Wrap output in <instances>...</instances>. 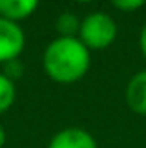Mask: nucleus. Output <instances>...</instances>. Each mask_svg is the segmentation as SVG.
I'll return each instance as SVG.
<instances>
[{
  "instance_id": "1",
  "label": "nucleus",
  "mask_w": 146,
  "mask_h": 148,
  "mask_svg": "<svg viewBox=\"0 0 146 148\" xmlns=\"http://www.w3.org/2000/svg\"><path fill=\"white\" fill-rule=\"evenodd\" d=\"M43 69L55 83L71 84L90 69V51L79 38H56L45 47Z\"/></svg>"
},
{
  "instance_id": "2",
  "label": "nucleus",
  "mask_w": 146,
  "mask_h": 148,
  "mask_svg": "<svg viewBox=\"0 0 146 148\" xmlns=\"http://www.w3.org/2000/svg\"><path fill=\"white\" fill-rule=\"evenodd\" d=\"M116 36L118 25L105 11H94L81 21L79 40L88 51H101L111 47Z\"/></svg>"
},
{
  "instance_id": "3",
  "label": "nucleus",
  "mask_w": 146,
  "mask_h": 148,
  "mask_svg": "<svg viewBox=\"0 0 146 148\" xmlns=\"http://www.w3.org/2000/svg\"><path fill=\"white\" fill-rule=\"evenodd\" d=\"M26 38L17 23L0 17V64L17 60L25 49Z\"/></svg>"
},
{
  "instance_id": "4",
  "label": "nucleus",
  "mask_w": 146,
  "mask_h": 148,
  "mask_svg": "<svg viewBox=\"0 0 146 148\" xmlns=\"http://www.w3.org/2000/svg\"><path fill=\"white\" fill-rule=\"evenodd\" d=\"M47 148H98V143L83 127H66L53 135Z\"/></svg>"
},
{
  "instance_id": "5",
  "label": "nucleus",
  "mask_w": 146,
  "mask_h": 148,
  "mask_svg": "<svg viewBox=\"0 0 146 148\" xmlns=\"http://www.w3.org/2000/svg\"><path fill=\"white\" fill-rule=\"evenodd\" d=\"M126 103L137 114H146V69L135 73L126 86Z\"/></svg>"
},
{
  "instance_id": "6",
  "label": "nucleus",
  "mask_w": 146,
  "mask_h": 148,
  "mask_svg": "<svg viewBox=\"0 0 146 148\" xmlns=\"http://www.w3.org/2000/svg\"><path fill=\"white\" fill-rule=\"evenodd\" d=\"M38 6L36 0H0V17L19 25V21L28 19Z\"/></svg>"
},
{
  "instance_id": "7",
  "label": "nucleus",
  "mask_w": 146,
  "mask_h": 148,
  "mask_svg": "<svg viewBox=\"0 0 146 148\" xmlns=\"http://www.w3.org/2000/svg\"><path fill=\"white\" fill-rule=\"evenodd\" d=\"M81 28V21L73 11H64L56 19V32L60 38H77Z\"/></svg>"
},
{
  "instance_id": "8",
  "label": "nucleus",
  "mask_w": 146,
  "mask_h": 148,
  "mask_svg": "<svg viewBox=\"0 0 146 148\" xmlns=\"http://www.w3.org/2000/svg\"><path fill=\"white\" fill-rule=\"evenodd\" d=\"M15 103V83L0 73V114L10 111Z\"/></svg>"
},
{
  "instance_id": "9",
  "label": "nucleus",
  "mask_w": 146,
  "mask_h": 148,
  "mask_svg": "<svg viewBox=\"0 0 146 148\" xmlns=\"http://www.w3.org/2000/svg\"><path fill=\"white\" fill-rule=\"evenodd\" d=\"M2 75H6L8 79H11L15 83V79H19V77L23 75V64L21 60H10L6 62V64H2Z\"/></svg>"
},
{
  "instance_id": "10",
  "label": "nucleus",
  "mask_w": 146,
  "mask_h": 148,
  "mask_svg": "<svg viewBox=\"0 0 146 148\" xmlns=\"http://www.w3.org/2000/svg\"><path fill=\"white\" fill-rule=\"evenodd\" d=\"M144 2L143 0H114L113 8H116L118 11H124V13H129V11H135L139 8H143Z\"/></svg>"
},
{
  "instance_id": "11",
  "label": "nucleus",
  "mask_w": 146,
  "mask_h": 148,
  "mask_svg": "<svg viewBox=\"0 0 146 148\" xmlns=\"http://www.w3.org/2000/svg\"><path fill=\"white\" fill-rule=\"evenodd\" d=\"M139 47H141V53H143V56L146 58V25L143 26V30H141V36H139Z\"/></svg>"
},
{
  "instance_id": "12",
  "label": "nucleus",
  "mask_w": 146,
  "mask_h": 148,
  "mask_svg": "<svg viewBox=\"0 0 146 148\" xmlns=\"http://www.w3.org/2000/svg\"><path fill=\"white\" fill-rule=\"evenodd\" d=\"M6 145V130L2 127V124H0V148Z\"/></svg>"
}]
</instances>
